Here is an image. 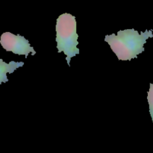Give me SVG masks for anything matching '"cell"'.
<instances>
[{
	"mask_svg": "<svg viewBox=\"0 0 153 153\" xmlns=\"http://www.w3.org/2000/svg\"><path fill=\"white\" fill-rule=\"evenodd\" d=\"M152 30H146L139 32L134 28L120 30L117 34L106 35L105 41L107 42L118 59L121 61H130L137 58L139 54L144 51V44L149 37H153Z\"/></svg>",
	"mask_w": 153,
	"mask_h": 153,
	"instance_id": "1",
	"label": "cell"
},
{
	"mask_svg": "<svg viewBox=\"0 0 153 153\" xmlns=\"http://www.w3.org/2000/svg\"><path fill=\"white\" fill-rule=\"evenodd\" d=\"M56 41L58 53L64 52L70 67L71 58L79 54L76 17L68 13L60 15L56 22Z\"/></svg>",
	"mask_w": 153,
	"mask_h": 153,
	"instance_id": "2",
	"label": "cell"
},
{
	"mask_svg": "<svg viewBox=\"0 0 153 153\" xmlns=\"http://www.w3.org/2000/svg\"><path fill=\"white\" fill-rule=\"evenodd\" d=\"M0 43L7 52H12L19 55H23L25 58L29 53L32 55L36 54L35 50L30 45L28 40L19 34L15 35L10 32L3 33L0 39Z\"/></svg>",
	"mask_w": 153,
	"mask_h": 153,
	"instance_id": "3",
	"label": "cell"
},
{
	"mask_svg": "<svg viewBox=\"0 0 153 153\" xmlns=\"http://www.w3.org/2000/svg\"><path fill=\"white\" fill-rule=\"evenodd\" d=\"M24 65L23 62H15L10 61L7 64L2 59H0V84L6 83L8 82V79L7 77V73H12L18 69L19 67H22Z\"/></svg>",
	"mask_w": 153,
	"mask_h": 153,
	"instance_id": "4",
	"label": "cell"
},
{
	"mask_svg": "<svg viewBox=\"0 0 153 153\" xmlns=\"http://www.w3.org/2000/svg\"><path fill=\"white\" fill-rule=\"evenodd\" d=\"M147 100L149 106V113H150L153 122V84H150V88L148 91Z\"/></svg>",
	"mask_w": 153,
	"mask_h": 153,
	"instance_id": "5",
	"label": "cell"
}]
</instances>
